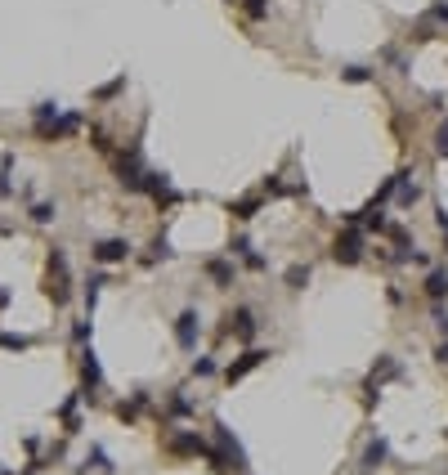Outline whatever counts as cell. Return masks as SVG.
Returning a JSON list of instances; mask_svg holds the SVG:
<instances>
[{
  "label": "cell",
  "instance_id": "cell-1",
  "mask_svg": "<svg viewBox=\"0 0 448 475\" xmlns=\"http://www.w3.org/2000/svg\"><path fill=\"white\" fill-rule=\"evenodd\" d=\"M332 260H341V265H359V260H364V233H359L355 224H346V233L332 242Z\"/></svg>",
  "mask_w": 448,
  "mask_h": 475
},
{
  "label": "cell",
  "instance_id": "cell-2",
  "mask_svg": "<svg viewBox=\"0 0 448 475\" xmlns=\"http://www.w3.org/2000/svg\"><path fill=\"white\" fill-rule=\"evenodd\" d=\"M265 359H274L269 350H242V355H238V364H229V368H224V382H229V386L242 382V377H247V373H256Z\"/></svg>",
  "mask_w": 448,
  "mask_h": 475
},
{
  "label": "cell",
  "instance_id": "cell-3",
  "mask_svg": "<svg viewBox=\"0 0 448 475\" xmlns=\"http://www.w3.org/2000/svg\"><path fill=\"white\" fill-rule=\"evenodd\" d=\"M197 337H202V319H197V310H184V314L175 319V341H179V350H197Z\"/></svg>",
  "mask_w": 448,
  "mask_h": 475
},
{
  "label": "cell",
  "instance_id": "cell-4",
  "mask_svg": "<svg viewBox=\"0 0 448 475\" xmlns=\"http://www.w3.org/2000/svg\"><path fill=\"white\" fill-rule=\"evenodd\" d=\"M224 332H229L233 341H251V337H256V314H251L247 305H238L233 314H224Z\"/></svg>",
  "mask_w": 448,
  "mask_h": 475
},
{
  "label": "cell",
  "instance_id": "cell-5",
  "mask_svg": "<svg viewBox=\"0 0 448 475\" xmlns=\"http://www.w3.org/2000/svg\"><path fill=\"white\" fill-rule=\"evenodd\" d=\"M229 256H233V260H247V269H256V274H265V269H269V260H265V256L251 247V238H233Z\"/></svg>",
  "mask_w": 448,
  "mask_h": 475
},
{
  "label": "cell",
  "instance_id": "cell-6",
  "mask_svg": "<svg viewBox=\"0 0 448 475\" xmlns=\"http://www.w3.org/2000/svg\"><path fill=\"white\" fill-rule=\"evenodd\" d=\"M206 278H211L215 287H233V278H238L233 256H215V260H206Z\"/></svg>",
  "mask_w": 448,
  "mask_h": 475
},
{
  "label": "cell",
  "instance_id": "cell-7",
  "mask_svg": "<svg viewBox=\"0 0 448 475\" xmlns=\"http://www.w3.org/2000/svg\"><path fill=\"white\" fill-rule=\"evenodd\" d=\"M130 256V242H121V238H103V242H94V260L99 265H121Z\"/></svg>",
  "mask_w": 448,
  "mask_h": 475
},
{
  "label": "cell",
  "instance_id": "cell-8",
  "mask_svg": "<svg viewBox=\"0 0 448 475\" xmlns=\"http://www.w3.org/2000/svg\"><path fill=\"white\" fill-rule=\"evenodd\" d=\"M215 440H220V449L233 458V471H247V453H242V444H238V435L229 431L224 422H215Z\"/></svg>",
  "mask_w": 448,
  "mask_h": 475
},
{
  "label": "cell",
  "instance_id": "cell-9",
  "mask_svg": "<svg viewBox=\"0 0 448 475\" xmlns=\"http://www.w3.org/2000/svg\"><path fill=\"white\" fill-rule=\"evenodd\" d=\"M422 292L431 301H444L448 296V269H431V274H426V283H422Z\"/></svg>",
  "mask_w": 448,
  "mask_h": 475
},
{
  "label": "cell",
  "instance_id": "cell-10",
  "mask_svg": "<svg viewBox=\"0 0 448 475\" xmlns=\"http://www.w3.org/2000/svg\"><path fill=\"white\" fill-rule=\"evenodd\" d=\"M386 458H390V444H386V440L377 435V440H373V444L364 449V471H377V467H381Z\"/></svg>",
  "mask_w": 448,
  "mask_h": 475
},
{
  "label": "cell",
  "instance_id": "cell-11",
  "mask_svg": "<svg viewBox=\"0 0 448 475\" xmlns=\"http://www.w3.org/2000/svg\"><path fill=\"white\" fill-rule=\"evenodd\" d=\"M395 193H399V202L404 206H413L417 197H422V184H417L413 175H399V184H395Z\"/></svg>",
  "mask_w": 448,
  "mask_h": 475
},
{
  "label": "cell",
  "instance_id": "cell-12",
  "mask_svg": "<svg viewBox=\"0 0 448 475\" xmlns=\"http://www.w3.org/2000/svg\"><path fill=\"white\" fill-rule=\"evenodd\" d=\"M81 373H85V382H90L94 391L103 386V373H99V359H94V350H85V355H81Z\"/></svg>",
  "mask_w": 448,
  "mask_h": 475
},
{
  "label": "cell",
  "instance_id": "cell-13",
  "mask_svg": "<svg viewBox=\"0 0 448 475\" xmlns=\"http://www.w3.org/2000/svg\"><path fill=\"white\" fill-rule=\"evenodd\" d=\"M305 283H310V265H292V269H287V287L301 292Z\"/></svg>",
  "mask_w": 448,
  "mask_h": 475
},
{
  "label": "cell",
  "instance_id": "cell-14",
  "mask_svg": "<svg viewBox=\"0 0 448 475\" xmlns=\"http://www.w3.org/2000/svg\"><path fill=\"white\" fill-rule=\"evenodd\" d=\"M256 206H260L256 197H242V202H229V211H233L238 220H251V215H256Z\"/></svg>",
  "mask_w": 448,
  "mask_h": 475
},
{
  "label": "cell",
  "instance_id": "cell-15",
  "mask_svg": "<svg viewBox=\"0 0 448 475\" xmlns=\"http://www.w3.org/2000/svg\"><path fill=\"white\" fill-rule=\"evenodd\" d=\"M193 413V399H184V391H175V399H170V417H188Z\"/></svg>",
  "mask_w": 448,
  "mask_h": 475
},
{
  "label": "cell",
  "instance_id": "cell-16",
  "mask_svg": "<svg viewBox=\"0 0 448 475\" xmlns=\"http://www.w3.org/2000/svg\"><path fill=\"white\" fill-rule=\"evenodd\" d=\"M193 377H215V359L211 355H197L193 359Z\"/></svg>",
  "mask_w": 448,
  "mask_h": 475
},
{
  "label": "cell",
  "instance_id": "cell-17",
  "mask_svg": "<svg viewBox=\"0 0 448 475\" xmlns=\"http://www.w3.org/2000/svg\"><path fill=\"white\" fill-rule=\"evenodd\" d=\"M0 346H5V350H27V346H32V337H14V332H0Z\"/></svg>",
  "mask_w": 448,
  "mask_h": 475
},
{
  "label": "cell",
  "instance_id": "cell-18",
  "mask_svg": "<svg viewBox=\"0 0 448 475\" xmlns=\"http://www.w3.org/2000/svg\"><path fill=\"white\" fill-rule=\"evenodd\" d=\"M341 77H346L350 85H364L368 77H373V72H368V68H359V63H350V68H346V72H341Z\"/></svg>",
  "mask_w": 448,
  "mask_h": 475
},
{
  "label": "cell",
  "instance_id": "cell-19",
  "mask_svg": "<svg viewBox=\"0 0 448 475\" xmlns=\"http://www.w3.org/2000/svg\"><path fill=\"white\" fill-rule=\"evenodd\" d=\"M426 18H431L435 27H448V5H444V0H440V5H431V14H426Z\"/></svg>",
  "mask_w": 448,
  "mask_h": 475
},
{
  "label": "cell",
  "instance_id": "cell-20",
  "mask_svg": "<svg viewBox=\"0 0 448 475\" xmlns=\"http://www.w3.org/2000/svg\"><path fill=\"white\" fill-rule=\"evenodd\" d=\"M435 153H440V157H448V121H444L440 130H435Z\"/></svg>",
  "mask_w": 448,
  "mask_h": 475
},
{
  "label": "cell",
  "instance_id": "cell-21",
  "mask_svg": "<svg viewBox=\"0 0 448 475\" xmlns=\"http://www.w3.org/2000/svg\"><path fill=\"white\" fill-rule=\"evenodd\" d=\"M32 220H36V224H50V220H54V206H45V202L32 206Z\"/></svg>",
  "mask_w": 448,
  "mask_h": 475
},
{
  "label": "cell",
  "instance_id": "cell-22",
  "mask_svg": "<svg viewBox=\"0 0 448 475\" xmlns=\"http://www.w3.org/2000/svg\"><path fill=\"white\" fill-rule=\"evenodd\" d=\"M247 14H251V18H265V14H269V5H265V0H247Z\"/></svg>",
  "mask_w": 448,
  "mask_h": 475
},
{
  "label": "cell",
  "instance_id": "cell-23",
  "mask_svg": "<svg viewBox=\"0 0 448 475\" xmlns=\"http://www.w3.org/2000/svg\"><path fill=\"white\" fill-rule=\"evenodd\" d=\"M435 355H440V364H448V341H444V346H440V350H435Z\"/></svg>",
  "mask_w": 448,
  "mask_h": 475
},
{
  "label": "cell",
  "instance_id": "cell-24",
  "mask_svg": "<svg viewBox=\"0 0 448 475\" xmlns=\"http://www.w3.org/2000/svg\"><path fill=\"white\" fill-rule=\"evenodd\" d=\"M444 247H448V224H444Z\"/></svg>",
  "mask_w": 448,
  "mask_h": 475
},
{
  "label": "cell",
  "instance_id": "cell-25",
  "mask_svg": "<svg viewBox=\"0 0 448 475\" xmlns=\"http://www.w3.org/2000/svg\"><path fill=\"white\" fill-rule=\"evenodd\" d=\"M0 475H9V471H5V467H0Z\"/></svg>",
  "mask_w": 448,
  "mask_h": 475
},
{
  "label": "cell",
  "instance_id": "cell-26",
  "mask_svg": "<svg viewBox=\"0 0 448 475\" xmlns=\"http://www.w3.org/2000/svg\"><path fill=\"white\" fill-rule=\"evenodd\" d=\"M444 435H448V431H444Z\"/></svg>",
  "mask_w": 448,
  "mask_h": 475
}]
</instances>
